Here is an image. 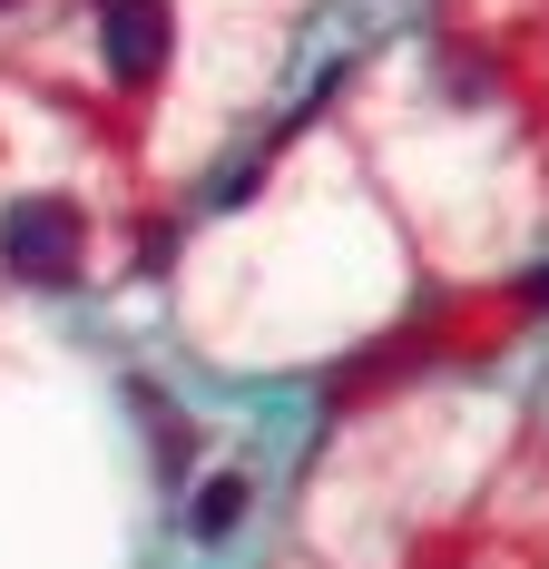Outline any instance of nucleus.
<instances>
[{"label": "nucleus", "mask_w": 549, "mask_h": 569, "mask_svg": "<svg viewBox=\"0 0 549 569\" xmlns=\"http://www.w3.org/2000/svg\"><path fill=\"white\" fill-rule=\"evenodd\" d=\"M540 305H549V276H540Z\"/></svg>", "instance_id": "obj_4"}, {"label": "nucleus", "mask_w": 549, "mask_h": 569, "mask_svg": "<svg viewBox=\"0 0 549 569\" xmlns=\"http://www.w3.org/2000/svg\"><path fill=\"white\" fill-rule=\"evenodd\" d=\"M0 10H10V0H0Z\"/></svg>", "instance_id": "obj_5"}, {"label": "nucleus", "mask_w": 549, "mask_h": 569, "mask_svg": "<svg viewBox=\"0 0 549 569\" xmlns=\"http://www.w3.org/2000/svg\"><path fill=\"white\" fill-rule=\"evenodd\" d=\"M99 50H109L118 89H148L177 50V10L167 0H99Z\"/></svg>", "instance_id": "obj_2"}, {"label": "nucleus", "mask_w": 549, "mask_h": 569, "mask_svg": "<svg viewBox=\"0 0 549 569\" xmlns=\"http://www.w3.org/2000/svg\"><path fill=\"white\" fill-rule=\"evenodd\" d=\"M0 266L30 276V284H69V266H79V207L69 197H20L0 217Z\"/></svg>", "instance_id": "obj_1"}, {"label": "nucleus", "mask_w": 549, "mask_h": 569, "mask_svg": "<svg viewBox=\"0 0 549 569\" xmlns=\"http://www.w3.org/2000/svg\"><path fill=\"white\" fill-rule=\"evenodd\" d=\"M246 520V471H217L207 491H197V540H226Z\"/></svg>", "instance_id": "obj_3"}]
</instances>
